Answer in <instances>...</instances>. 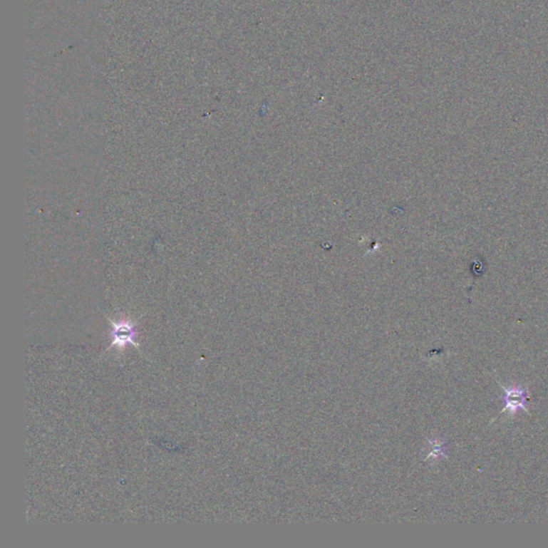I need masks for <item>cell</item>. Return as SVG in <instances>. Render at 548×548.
<instances>
[{"mask_svg": "<svg viewBox=\"0 0 548 548\" xmlns=\"http://www.w3.org/2000/svg\"><path fill=\"white\" fill-rule=\"evenodd\" d=\"M112 324V343H110L108 351L113 347H117L118 349H123L127 347L128 345H133L136 348H140V344H138L136 338H138V332H136L135 325L132 324L131 321H110Z\"/></svg>", "mask_w": 548, "mask_h": 548, "instance_id": "6da1fadb", "label": "cell"}, {"mask_svg": "<svg viewBox=\"0 0 548 548\" xmlns=\"http://www.w3.org/2000/svg\"><path fill=\"white\" fill-rule=\"evenodd\" d=\"M500 385L501 389L503 390L502 402L505 404L502 410L500 413H505V411H510L511 413H516L518 410H524V413H529L527 409V400L529 398L528 389L527 388L520 387H505V386Z\"/></svg>", "mask_w": 548, "mask_h": 548, "instance_id": "7a4b0ae2", "label": "cell"}]
</instances>
